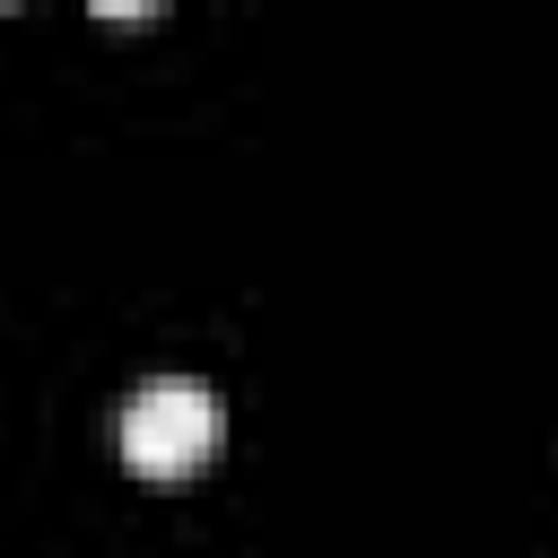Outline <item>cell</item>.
I'll return each instance as SVG.
<instances>
[{
    "label": "cell",
    "mask_w": 558,
    "mask_h": 558,
    "mask_svg": "<svg viewBox=\"0 0 558 558\" xmlns=\"http://www.w3.org/2000/svg\"><path fill=\"white\" fill-rule=\"evenodd\" d=\"M218 436H227V410H218L209 384L157 375V384H140V392L122 401V462H131L140 480H183V471H201V462L218 453Z\"/></svg>",
    "instance_id": "1"
}]
</instances>
